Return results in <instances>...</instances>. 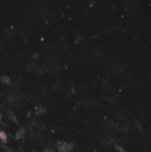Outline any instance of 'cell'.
Segmentation results:
<instances>
[{
	"label": "cell",
	"instance_id": "cell-1",
	"mask_svg": "<svg viewBox=\"0 0 151 152\" xmlns=\"http://www.w3.org/2000/svg\"><path fill=\"white\" fill-rule=\"evenodd\" d=\"M59 152H71L73 149V143L68 141H59L57 143Z\"/></svg>",
	"mask_w": 151,
	"mask_h": 152
},
{
	"label": "cell",
	"instance_id": "cell-8",
	"mask_svg": "<svg viewBox=\"0 0 151 152\" xmlns=\"http://www.w3.org/2000/svg\"><path fill=\"white\" fill-rule=\"evenodd\" d=\"M115 148H116V150H118L119 152H125L124 148H123V147H121V146H120V145H118V144H115Z\"/></svg>",
	"mask_w": 151,
	"mask_h": 152
},
{
	"label": "cell",
	"instance_id": "cell-10",
	"mask_svg": "<svg viewBox=\"0 0 151 152\" xmlns=\"http://www.w3.org/2000/svg\"><path fill=\"white\" fill-rule=\"evenodd\" d=\"M79 41H80V36H79V35L75 36V42H76V43H78Z\"/></svg>",
	"mask_w": 151,
	"mask_h": 152
},
{
	"label": "cell",
	"instance_id": "cell-12",
	"mask_svg": "<svg viewBox=\"0 0 151 152\" xmlns=\"http://www.w3.org/2000/svg\"><path fill=\"white\" fill-rule=\"evenodd\" d=\"M2 119V114H0V120Z\"/></svg>",
	"mask_w": 151,
	"mask_h": 152
},
{
	"label": "cell",
	"instance_id": "cell-6",
	"mask_svg": "<svg viewBox=\"0 0 151 152\" xmlns=\"http://www.w3.org/2000/svg\"><path fill=\"white\" fill-rule=\"evenodd\" d=\"M9 119L12 121L13 123H15V124H18L19 122H18V119H17V117H16V115L13 113V112H10L9 113Z\"/></svg>",
	"mask_w": 151,
	"mask_h": 152
},
{
	"label": "cell",
	"instance_id": "cell-3",
	"mask_svg": "<svg viewBox=\"0 0 151 152\" xmlns=\"http://www.w3.org/2000/svg\"><path fill=\"white\" fill-rule=\"evenodd\" d=\"M0 141H1L3 143H6L8 141L7 134L4 131H0Z\"/></svg>",
	"mask_w": 151,
	"mask_h": 152
},
{
	"label": "cell",
	"instance_id": "cell-7",
	"mask_svg": "<svg viewBox=\"0 0 151 152\" xmlns=\"http://www.w3.org/2000/svg\"><path fill=\"white\" fill-rule=\"evenodd\" d=\"M135 126H136V128H137V130H138L139 132H142V131H143V127H142V125H141L140 123L136 122V123H135Z\"/></svg>",
	"mask_w": 151,
	"mask_h": 152
},
{
	"label": "cell",
	"instance_id": "cell-2",
	"mask_svg": "<svg viewBox=\"0 0 151 152\" xmlns=\"http://www.w3.org/2000/svg\"><path fill=\"white\" fill-rule=\"evenodd\" d=\"M35 109H36V114H37L38 116H43V115H45V114L46 113V111H47L46 108L44 107V106H37V107L35 108Z\"/></svg>",
	"mask_w": 151,
	"mask_h": 152
},
{
	"label": "cell",
	"instance_id": "cell-4",
	"mask_svg": "<svg viewBox=\"0 0 151 152\" xmlns=\"http://www.w3.org/2000/svg\"><path fill=\"white\" fill-rule=\"evenodd\" d=\"M0 81L5 85H10L11 84V79L8 76H2L0 77Z\"/></svg>",
	"mask_w": 151,
	"mask_h": 152
},
{
	"label": "cell",
	"instance_id": "cell-13",
	"mask_svg": "<svg viewBox=\"0 0 151 152\" xmlns=\"http://www.w3.org/2000/svg\"><path fill=\"white\" fill-rule=\"evenodd\" d=\"M32 152H38V151H35V150H33V151H32Z\"/></svg>",
	"mask_w": 151,
	"mask_h": 152
},
{
	"label": "cell",
	"instance_id": "cell-11",
	"mask_svg": "<svg viewBox=\"0 0 151 152\" xmlns=\"http://www.w3.org/2000/svg\"><path fill=\"white\" fill-rule=\"evenodd\" d=\"M33 57H34V58H38V53H35V54L33 55Z\"/></svg>",
	"mask_w": 151,
	"mask_h": 152
},
{
	"label": "cell",
	"instance_id": "cell-9",
	"mask_svg": "<svg viewBox=\"0 0 151 152\" xmlns=\"http://www.w3.org/2000/svg\"><path fill=\"white\" fill-rule=\"evenodd\" d=\"M44 152H55V151H54V149H53L52 147L48 146V147H46V148L44 149Z\"/></svg>",
	"mask_w": 151,
	"mask_h": 152
},
{
	"label": "cell",
	"instance_id": "cell-5",
	"mask_svg": "<svg viewBox=\"0 0 151 152\" xmlns=\"http://www.w3.org/2000/svg\"><path fill=\"white\" fill-rule=\"evenodd\" d=\"M24 134H25V129H24V128H21V129H20V130H19V131L16 133V134H15L16 139H17V140L21 139V138L23 137Z\"/></svg>",
	"mask_w": 151,
	"mask_h": 152
}]
</instances>
